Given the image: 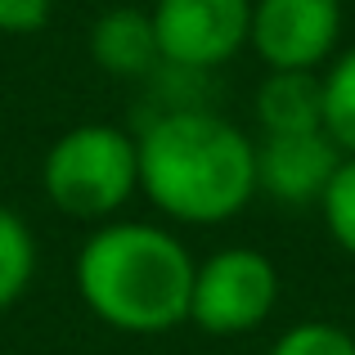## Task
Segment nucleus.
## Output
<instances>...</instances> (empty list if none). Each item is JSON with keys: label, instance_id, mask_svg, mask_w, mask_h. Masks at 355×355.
<instances>
[{"label": "nucleus", "instance_id": "obj_1", "mask_svg": "<svg viewBox=\"0 0 355 355\" xmlns=\"http://www.w3.org/2000/svg\"><path fill=\"white\" fill-rule=\"evenodd\" d=\"M135 153L139 193L175 225H225L257 198V139L202 104L162 108Z\"/></svg>", "mask_w": 355, "mask_h": 355}, {"label": "nucleus", "instance_id": "obj_2", "mask_svg": "<svg viewBox=\"0 0 355 355\" xmlns=\"http://www.w3.org/2000/svg\"><path fill=\"white\" fill-rule=\"evenodd\" d=\"M193 270L180 239L148 220H108L77 252V293L99 324L130 338H157L189 320Z\"/></svg>", "mask_w": 355, "mask_h": 355}, {"label": "nucleus", "instance_id": "obj_3", "mask_svg": "<svg viewBox=\"0 0 355 355\" xmlns=\"http://www.w3.org/2000/svg\"><path fill=\"white\" fill-rule=\"evenodd\" d=\"M41 189L63 216L108 225L130 193H139L135 135L108 121H81L63 130L41 157Z\"/></svg>", "mask_w": 355, "mask_h": 355}, {"label": "nucleus", "instance_id": "obj_4", "mask_svg": "<svg viewBox=\"0 0 355 355\" xmlns=\"http://www.w3.org/2000/svg\"><path fill=\"white\" fill-rule=\"evenodd\" d=\"M279 306V270L257 248H220L193 270L189 324L211 338L257 333Z\"/></svg>", "mask_w": 355, "mask_h": 355}, {"label": "nucleus", "instance_id": "obj_5", "mask_svg": "<svg viewBox=\"0 0 355 355\" xmlns=\"http://www.w3.org/2000/svg\"><path fill=\"white\" fill-rule=\"evenodd\" d=\"M162 68L171 72H211L225 68L248 45L252 0H157L148 9Z\"/></svg>", "mask_w": 355, "mask_h": 355}, {"label": "nucleus", "instance_id": "obj_6", "mask_svg": "<svg viewBox=\"0 0 355 355\" xmlns=\"http://www.w3.org/2000/svg\"><path fill=\"white\" fill-rule=\"evenodd\" d=\"M342 0H252L248 45L270 72H320L342 50Z\"/></svg>", "mask_w": 355, "mask_h": 355}, {"label": "nucleus", "instance_id": "obj_7", "mask_svg": "<svg viewBox=\"0 0 355 355\" xmlns=\"http://www.w3.org/2000/svg\"><path fill=\"white\" fill-rule=\"evenodd\" d=\"M342 157L347 153L329 139V130L261 135L257 139V193L284 202V207H311V202L324 198Z\"/></svg>", "mask_w": 355, "mask_h": 355}, {"label": "nucleus", "instance_id": "obj_8", "mask_svg": "<svg viewBox=\"0 0 355 355\" xmlns=\"http://www.w3.org/2000/svg\"><path fill=\"white\" fill-rule=\"evenodd\" d=\"M90 59L108 77H126V81L153 77V68H162V54H157L148 9H135V5L104 9L90 27Z\"/></svg>", "mask_w": 355, "mask_h": 355}, {"label": "nucleus", "instance_id": "obj_9", "mask_svg": "<svg viewBox=\"0 0 355 355\" xmlns=\"http://www.w3.org/2000/svg\"><path fill=\"white\" fill-rule=\"evenodd\" d=\"M252 108H257L261 135L324 130V81L320 72H266Z\"/></svg>", "mask_w": 355, "mask_h": 355}, {"label": "nucleus", "instance_id": "obj_10", "mask_svg": "<svg viewBox=\"0 0 355 355\" xmlns=\"http://www.w3.org/2000/svg\"><path fill=\"white\" fill-rule=\"evenodd\" d=\"M320 81H324V130L342 153L355 157V45L333 54Z\"/></svg>", "mask_w": 355, "mask_h": 355}, {"label": "nucleus", "instance_id": "obj_11", "mask_svg": "<svg viewBox=\"0 0 355 355\" xmlns=\"http://www.w3.org/2000/svg\"><path fill=\"white\" fill-rule=\"evenodd\" d=\"M36 275V239L18 211L0 207V311L18 302L32 288Z\"/></svg>", "mask_w": 355, "mask_h": 355}, {"label": "nucleus", "instance_id": "obj_12", "mask_svg": "<svg viewBox=\"0 0 355 355\" xmlns=\"http://www.w3.org/2000/svg\"><path fill=\"white\" fill-rule=\"evenodd\" d=\"M320 211H324L329 239L355 261V157H342L338 175L329 180V189L320 198Z\"/></svg>", "mask_w": 355, "mask_h": 355}, {"label": "nucleus", "instance_id": "obj_13", "mask_svg": "<svg viewBox=\"0 0 355 355\" xmlns=\"http://www.w3.org/2000/svg\"><path fill=\"white\" fill-rule=\"evenodd\" d=\"M270 355H355V338L333 320H302L279 333Z\"/></svg>", "mask_w": 355, "mask_h": 355}, {"label": "nucleus", "instance_id": "obj_14", "mask_svg": "<svg viewBox=\"0 0 355 355\" xmlns=\"http://www.w3.org/2000/svg\"><path fill=\"white\" fill-rule=\"evenodd\" d=\"M54 0H0V32L5 36H32L50 23Z\"/></svg>", "mask_w": 355, "mask_h": 355}]
</instances>
